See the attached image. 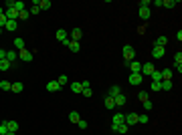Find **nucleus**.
Wrapping results in <instances>:
<instances>
[{
    "label": "nucleus",
    "instance_id": "40",
    "mask_svg": "<svg viewBox=\"0 0 182 135\" xmlns=\"http://www.w3.org/2000/svg\"><path fill=\"white\" fill-rule=\"evenodd\" d=\"M6 22H8V20H6L4 12H0V28H2V26H6Z\"/></svg>",
    "mask_w": 182,
    "mask_h": 135
},
{
    "label": "nucleus",
    "instance_id": "7",
    "mask_svg": "<svg viewBox=\"0 0 182 135\" xmlns=\"http://www.w3.org/2000/svg\"><path fill=\"white\" fill-rule=\"evenodd\" d=\"M128 127H132V125H136L138 123V113H129V115H125V121H124Z\"/></svg>",
    "mask_w": 182,
    "mask_h": 135
},
{
    "label": "nucleus",
    "instance_id": "23",
    "mask_svg": "<svg viewBox=\"0 0 182 135\" xmlns=\"http://www.w3.org/2000/svg\"><path fill=\"white\" fill-rule=\"evenodd\" d=\"M166 43H168V39L166 36H158V39H156V43H154V47H166Z\"/></svg>",
    "mask_w": 182,
    "mask_h": 135
},
{
    "label": "nucleus",
    "instance_id": "38",
    "mask_svg": "<svg viewBox=\"0 0 182 135\" xmlns=\"http://www.w3.org/2000/svg\"><path fill=\"white\" fill-rule=\"evenodd\" d=\"M8 133V125H6V121H2L0 123V135H6Z\"/></svg>",
    "mask_w": 182,
    "mask_h": 135
},
{
    "label": "nucleus",
    "instance_id": "30",
    "mask_svg": "<svg viewBox=\"0 0 182 135\" xmlns=\"http://www.w3.org/2000/svg\"><path fill=\"white\" fill-rule=\"evenodd\" d=\"M14 48L16 51H22L24 48V40L22 39H14Z\"/></svg>",
    "mask_w": 182,
    "mask_h": 135
},
{
    "label": "nucleus",
    "instance_id": "5",
    "mask_svg": "<svg viewBox=\"0 0 182 135\" xmlns=\"http://www.w3.org/2000/svg\"><path fill=\"white\" fill-rule=\"evenodd\" d=\"M154 71H156V69H154L152 63H144V65H142V71H140V75H148V77H150Z\"/></svg>",
    "mask_w": 182,
    "mask_h": 135
},
{
    "label": "nucleus",
    "instance_id": "45",
    "mask_svg": "<svg viewBox=\"0 0 182 135\" xmlns=\"http://www.w3.org/2000/svg\"><path fill=\"white\" fill-rule=\"evenodd\" d=\"M4 58H6V51H4V48H0V61H4Z\"/></svg>",
    "mask_w": 182,
    "mask_h": 135
},
{
    "label": "nucleus",
    "instance_id": "39",
    "mask_svg": "<svg viewBox=\"0 0 182 135\" xmlns=\"http://www.w3.org/2000/svg\"><path fill=\"white\" fill-rule=\"evenodd\" d=\"M174 65H176V67H178V65H182V53L174 54Z\"/></svg>",
    "mask_w": 182,
    "mask_h": 135
},
{
    "label": "nucleus",
    "instance_id": "6",
    "mask_svg": "<svg viewBox=\"0 0 182 135\" xmlns=\"http://www.w3.org/2000/svg\"><path fill=\"white\" fill-rule=\"evenodd\" d=\"M150 16H152V10H150V6H140V18H142V20H148Z\"/></svg>",
    "mask_w": 182,
    "mask_h": 135
},
{
    "label": "nucleus",
    "instance_id": "42",
    "mask_svg": "<svg viewBox=\"0 0 182 135\" xmlns=\"http://www.w3.org/2000/svg\"><path fill=\"white\" fill-rule=\"evenodd\" d=\"M77 127H79V129H87V121H83V119H79V123H77Z\"/></svg>",
    "mask_w": 182,
    "mask_h": 135
},
{
    "label": "nucleus",
    "instance_id": "27",
    "mask_svg": "<svg viewBox=\"0 0 182 135\" xmlns=\"http://www.w3.org/2000/svg\"><path fill=\"white\" fill-rule=\"evenodd\" d=\"M138 99L142 101V105H144L146 101H150V97H148V93H146V91H140V93H138Z\"/></svg>",
    "mask_w": 182,
    "mask_h": 135
},
{
    "label": "nucleus",
    "instance_id": "9",
    "mask_svg": "<svg viewBox=\"0 0 182 135\" xmlns=\"http://www.w3.org/2000/svg\"><path fill=\"white\" fill-rule=\"evenodd\" d=\"M4 16H6V20H16L18 18V12L14 8H4Z\"/></svg>",
    "mask_w": 182,
    "mask_h": 135
},
{
    "label": "nucleus",
    "instance_id": "44",
    "mask_svg": "<svg viewBox=\"0 0 182 135\" xmlns=\"http://www.w3.org/2000/svg\"><path fill=\"white\" fill-rule=\"evenodd\" d=\"M4 8H14V0H8V2H6V6Z\"/></svg>",
    "mask_w": 182,
    "mask_h": 135
},
{
    "label": "nucleus",
    "instance_id": "12",
    "mask_svg": "<svg viewBox=\"0 0 182 135\" xmlns=\"http://www.w3.org/2000/svg\"><path fill=\"white\" fill-rule=\"evenodd\" d=\"M81 36H83L81 28H73V30H71V40H75V43H79V40H81Z\"/></svg>",
    "mask_w": 182,
    "mask_h": 135
},
{
    "label": "nucleus",
    "instance_id": "21",
    "mask_svg": "<svg viewBox=\"0 0 182 135\" xmlns=\"http://www.w3.org/2000/svg\"><path fill=\"white\" fill-rule=\"evenodd\" d=\"M79 119H81V115H79L77 111H71V113H69V121H71V123H75V125H77V123H79Z\"/></svg>",
    "mask_w": 182,
    "mask_h": 135
},
{
    "label": "nucleus",
    "instance_id": "16",
    "mask_svg": "<svg viewBox=\"0 0 182 135\" xmlns=\"http://www.w3.org/2000/svg\"><path fill=\"white\" fill-rule=\"evenodd\" d=\"M124 121H125V115H121V113H115V115H113V123H111V125H121Z\"/></svg>",
    "mask_w": 182,
    "mask_h": 135
},
{
    "label": "nucleus",
    "instance_id": "22",
    "mask_svg": "<svg viewBox=\"0 0 182 135\" xmlns=\"http://www.w3.org/2000/svg\"><path fill=\"white\" fill-rule=\"evenodd\" d=\"M51 6H53V4H51V0H38V8H41V10H49Z\"/></svg>",
    "mask_w": 182,
    "mask_h": 135
},
{
    "label": "nucleus",
    "instance_id": "25",
    "mask_svg": "<svg viewBox=\"0 0 182 135\" xmlns=\"http://www.w3.org/2000/svg\"><path fill=\"white\" fill-rule=\"evenodd\" d=\"M6 125H8V131H12V133L18 131V123L16 121H6Z\"/></svg>",
    "mask_w": 182,
    "mask_h": 135
},
{
    "label": "nucleus",
    "instance_id": "20",
    "mask_svg": "<svg viewBox=\"0 0 182 135\" xmlns=\"http://www.w3.org/2000/svg\"><path fill=\"white\" fill-rule=\"evenodd\" d=\"M22 89H24V85H22V83H18V81H16V83H12V87H10V91H12V93H22Z\"/></svg>",
    "mask_w": 182,
    "mask_h": 135
},
{
    "label": "nucleus",
    "instance_id": "47",
    "mask_svg": "<svg viewBox=\"0 0 182 135\" xmlns=\"http://www.w3.org/2000/svg\"><path fill=\"white\" fill-rule=\"evenodd\" d=\"M0 34H2V28H0Z\"/></svg>",
    "mask_w": 182,
    "mask_h": 135
},
{
    "label": "nucleus",
    "instance_id": "14",
    "mask_svg": "<svg viewBox=\"0 0 182 135\" xmlns=\"http://www.w3.org/2000/svg\"><path fill=\"white\" fill-rule=\"evenodd\" d=\"M128 67H129V71H132V73H140V71H142V63H138V61H132Z\"/></svg>",
    "mask_w": 182,
    "mask_h": 135
},
{
    "label": "nucleus",
    "instance_id": "34",
    "mask_svg": "<svg viewBox=\"0 0 182 135\" xmlns=\"http://www.w3.org/2000/svg\"><path fill=\"white\" fill-rule=\"evenodd\" d=\"M10 67H12V65H10L6 58H4V61H0V71H8Z\"/></svg>",
    "mask_w": 182,
    "mask_h": 135
},
{
    "label": "nucleus",
    "instance_id": "32",
    "mask_svg": "<svg viewBox=\"0 0 182 135\" xmlns=\"http://www.w3.org/2000/svg\"><path fill=\"white\" fill-rule=\"evenodd\" d=\"M10 87H12V83H8V81H0V89H2V91H10Z\"/></svg>",
    "mask_w": 182,
    "mask_h": 135
},
{
    "label": "nucleus",
    "instance_id": "13",
    "mask_svg": "<svg viewBox=\"0 0 182 135\" xmlns=\"http://www.w3.org/2000/svg\"><path fill=\"white\" fill-rule=\"evenodd\" d=\"M152 57L154 58H162L164 57V47H154L152 48Z\"/></svg>",
    "mask_w": 182,
    "mask_h": 135
},
{
    "label": "nucleus",
    "instance_id": "33",
    "mask_svg": "<svg viewBox=\"0 0 182 135\" xmlns=\"http://www.w3.org/2000/svg\"><path fill=\"white\" fill-rule=\"evenodd\" d=\"M150 77H152V81H158L160 83V81H162V73H160V71H154Z\"/></svg>",
    "mask_w": 182,
    "mask_h": 135
},
{
    "label": "nucleus",
    "instance_id": "24",
    "mask_svg": "<svg viewBox=\"0 0 182 135\" xmlns=\"http://www.w3.org/2000/svg\"><path fill=\"white\" fill-rule=\"evenodd\" d=\"M162 6L164 8H174V6H178L176 0H162Z\"/></svg>",
    "mask_w": 182,
    "mask_h": 135
},
{
    "label": "nucleus",
    "instance_id": "17",
    "mask_svg": "<svg viewBox=\"0 0 182 135\" xmlns=\"http://www.w3.org/2000/svg\"><path fill=\"white\" fill-rule=\"evenodd\" d=\"M16 57H18V54H16V51H6V61H8L10 65L16 61Z\"/></svg>",
    "mask_w": 182,
    "mask_h": 135
},
{
    "label": "nucleus",
    "instance_id": "46",
    "mask_svg": "<svg viewBox=\"0 0 182 135\" xmlns=\"http://www.w3.org/2000/svg\"><path fill=\"white\" fill-rule=\"evenodd\" d=\"M6 135H16V133H12V131H8V133H6Z\"/></svg>",
    "mask_w": 182,
    "mask_h": 135
},
{
    "label": "nucleus",
    "instance_id": "4",
    "mask_svg": "<svg viewBox=\"0 0 182 135\" xmlns=\"http://www.w3.org/2000/svg\"><path fill=\"white\" fill-rule=\"evenodd\" d=\"M18 57L22 58L24 63H30V61H33V51H26V48H22V51H18Z\"/></svg>",
    "mask_w": 182,
    "mask_h": 135
},
{
    "label": "nucleus",
    "instance_id": "37",
    "mask_svg": "<svg viewBox=\"0 0 182 135\" xmlns=\"http://www.w3.org/2000/svg\"><path fill=\"white\" fill-rule=\"evenodd\" d=\"M148 121H150V117L146 115V113H144V115H138V123H142V125H146Z\"/></svg>",
    "mask_w": 182,
    "mask_h": 135
},
{
    "label": "nucleus",
    "instance_id": "36",
    "mask_svg": "<svg viewBox=\"0 0 182 135\" xmlns=\"http://www.w3.org/2000/svg\"><path fill=\"white\" fill-rule=\"evenodd\" d=\"M57 83H59V85H61V87H65V85H67V83H69V79H67V75H61V77H59V79H57Z\"/></svg>",
    "mask_w": 182,
    "mask_h": 135
},
{
    "label": "nucleus",
    "instance_id": "28",
    "mask_svg": "<svg viewBox=\"0 0 182 135\" xmlns=\"http://www.w3.org/2000/svg\"><path fill=\"white\" fill-rule=\"evenodd\" d=\"M160 73H162V81H164V79H166V81L172 79V71H170V69H164V71H160Z\"/></svg>",
    "mask_w": 182,
    "mask_h": 135
},
{
    "label": "nucleus",
    "instance_id": "35",
    "mask_svg": "<svg viewBox=\"0 0 182 135\" xmlns=\"http://www.w3.org/2000/svg\"><path fill=\"white\" fill-rule=\"evenodd\" d=\"M29 16H30V12H29L26 8H24V10H20V12H18V18H20V20H26Z\"/></svg>",
    "mask_w": 182,
    "mask_h": 135
},
{
    "label": "nucleus",
    "instance_id": "15",
    "mask_svg": "<svg viewBox=\"0 0 182 135\" xmlns=\"http://www.w3.org/2000/svg\"><path fill=\"white\" fill-rule=\"evenodd\" d=\"M121 93V89L117 87V85H113V87H109V91H107V97H111V99H113V97H117Z\"/></svg>",
    "mask_w": 182,
    "mask_h": 135
},
{
    "label": "nucleus",
    "instance_id": "18",
    "mask_svg": "<svg viewBox=\"0 0 182 135\" xmlns=\"http://www.w3.org/2000/svg\"><path fill=\"white\" fill-rule=\"evenodd\" d=\"M16 26H18V22H16V20H8L4 28L8 30V32H14V30H16Z\"/></svg>",
    "mask_w": 182,
    "mask_h": 135
},
{
    "label": "nucleus",
    "instance_id": "26",
    "mask_svg": "<svg viewBox=\"0 0 182 135\" xmlns=\"http://www.w3.org/2000/svg\"><path fill=\"white\" fill-rule=\"evenodd\" d=\"M69 87H71V91H73V93H81V91H83V87H81V83H71V85H69Z\"/></svg>",
    "mask_w": 182,
    "mask_h": 135
},
{
    "label": "nucleus",
    "instance_id": "10",
    "mask_svg": "<svg viewBox=\"0 0 182 135\" xmlns=\"http://www.w3.org/2000/svg\"><path fill=\"white\" fill-rule=\"evenodd\" d=\"M113 103H115L117 107H121V105H125V103H128V97H125L124 93H120L117 97H113Z\"/></svg>",
    "mask_w": 182,
    "mask_h": 135
},
{
    "label": "nucleus",
    "instance_id": "41",
    "mask_svg": "<svg viewBox=\"0 0 182 135\" xmlns=\"http://www.w3.org/2000/svg\"><path fill=\"white\" fill-rule=\"evenodd\" d=\"M150 87H152V91H162V89H160V83H158V81H152V85H150Z\"/></svg>",
    "mask_w": 182,
    "mask_h": 135
},
{
    "label": "nucleus",
    "instance_id": "1",
    "mask_svg": "<svg viewBox=\"0 0 182 135\" xmlns=\"http://www.w3.org/2000/svg\"><path fill=\"white\" fill-rule=\"evenodd\" d=\"M55 36H57V40L61 44H65V47H69V43H71V39H69V34H67L65 28H59L57 32H55Z\"/></svg>",
    "mask_w": 182,
    "mask_h": 135
},
{
    "label": "nucleus",
    "instance_id": "31",
    "mask_svg": "<svg viewBox=\"0 0 182 135\" xmlns=\"http://www.w3.org/2000/svg\"><path fill=\"white\" fill-rule=\"evenodd\" d=\"M24 6H26V4H24L22 0H16V2H14V10H16V12H20V10H24Z\"/></svg>",
    "mask_w": 182,
    "mask_h": 135
},
{
    "label": "nucleus",
    "instance_id": "8",
    "mask_svg": "<svg viewBox=\"0 0 182 135\" xmlns=\"http://www.w3.org/2000/svg\"><path fill=\"white\" fill-rule=\"evenodd\" d=\"M128 129H129V127L125 125V123H121V125H111V131H113V133H120V135H125V133H128Z\"/></svg>",
    "mask_w": 182,
    "mask_h": 135
},
{
    "label": "nucleus",
    "instance_id": "43",
    "mask_svg": "<svg viewBox=\"0 0 182 135\" xmlns=\"http://www.w3.org/2000/svg\"><path fill=\"white\" fill-rule=\"evenodd\" d=\"M83 95H85V97H91V95H93V91H91V87H87V89H83Z\"/></svg>",
    "mask_w": 182,
    "mask_h": 135
},
{
    "label": "nucleus",
    "instance_id": "11",
    "mask_svg": "<svg viewBox=\"0 0 182 135\" xmlns=\"http://www.w3.org/2000/svg\"><path fill=\"white\" fill-rule=\"evenodd\" d=\"M59 89H61V85H59L57 81H49V83H47V91H49V93H57Z\"/></svg>",
    "mask_w": 182,
    "mask_h": 135
},
{
    "label": "nucleus",
    "instance_id": "29",
    "mask_svg": "<svg viewBox=\"0 0 182 135\" xmlns=\"http://www.w3.org/2000/svg\"><path fill=\"white\" fill-rule=\"evenodd\" d=\"M103 105H105V109H113V107H115V103H113V99H111V97H105Z\"/></svg>",
    "mask_w": 182,
    "mask_h": 135
},
{
    "label": "nucleus",
    "instance_id": "2",
    "mask_svg": "<svg viewBox=\"0 0 182 135\" xmlns=\"http://www.w3.org/2000/svg\"><path fill=\"white\" fill-rule=\"evenodd\" d=\"M124 57H125V61H128V63H132V61L136 58V51H134V47H132V44H125V47H124Z\"/></svg>",
    "mask_w": 182,
    "mask_h": 135
},
{
    "label": "nucleus",
    "instance_id": "3",
    "mask_svg": "<svg viewBox=\"0 0 182 135\" xmlns=\"http://www.w3.org/2000/svg\"><path fill=\"white\" fill-rule=\"evenodd\" d=\"M142 81H144V77L140 73H129V85L138 87V85H142Z\"/></svg>",
    "mask_w": 182,
    "mask_h": 135
},
{
    "label": "nucleus",
    "instance_id": "19",
    "mask_svg": "<svg viewBox=\"0 0 182 135\" xmlns=\"http://www.w3.org/2000/svg\"><path fill=\"white\" fill-rule=\"evenodd\" d=\"M67 48L71 51V53H79V51H81V44H79V43H75V40H71Z\"/></svg>",
    "mask_w": 182,
    "mask_h": 135
}]
</instances>
